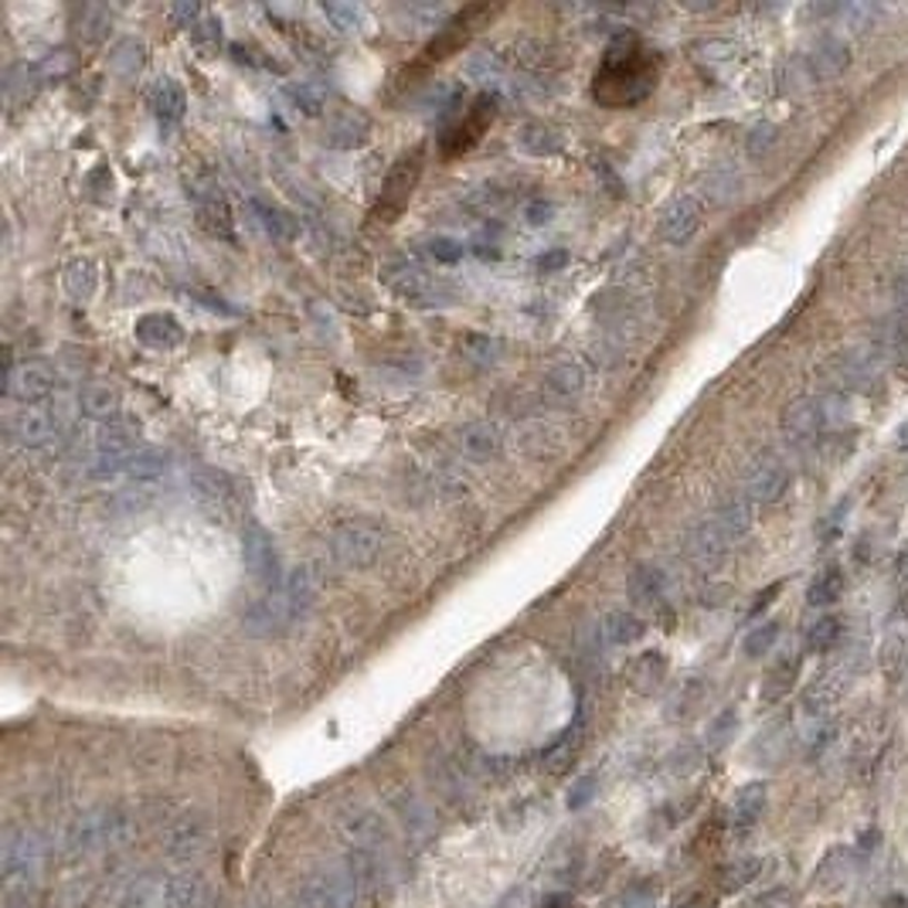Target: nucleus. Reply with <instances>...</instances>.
<instances>
[{"mask_svg": "<svg viewBox=\"0 0 908 908\" xmlns=\"http://www.w3.org/2000/svg\"><path fill=\"white\" fill-rule=\"evenodd\" d=\"M79 412L85 418H95V422H105L110 425L117 415H120V392L105 382H92L79 392Z\"/></svg>", "mask_w": 908, "mask_h": 908, "instance_id": "5701e85b", "label": "nucleus"}, {"mask_svg": "<svg viewBox=\"0 0 908 908\" xmlns=\"http://www.w3.org/2000/svg\"><path fill=\"white\" fill-rule=\"evenodd\" d=\"M776 143H779V130L773 123H759V127H753L749 140H745V150H749L753 160H763V157L773 153Z\"/></svg>", "mask_w": 908, "mask_h": 908, "instance_id": "e433bc0d", "label": "nucleus"}, {"mask_svg": "<svg viewBox=\"0 0 908 908\" xmlns=\"http://www.w3.org/2000/svg\"><path fill=\"white\" fill-rule=\"evenodd\" d=\"M137 341L150 351H174L184 344V327L174 313H143L133 327Z\"/></svg>", "mask_w": 908, "mask_h": 908, "instance_id": "a211bd4d", "label": "nucleus"}, {"mask_svg": "<svg viewBox=\"0 0 908 908\" xmlns=\"http://www.w3.org/2000/svg\"><path fill=\"white\" fill-rule=\"evenodd\" d=\"M702 222H705V208L694 194H680L674 198L664 215H660V239L667 245H687L694 235L702 232Z\"/></svg>", "mask_w": 908, "mask_h": 908, "instance_id": "ddd939ff", "label": "nucleus"}, {"mask_svg": "<svg viewBox=\"0 0 908 908\" xmlns=\"http://www.w3.org/2000/svg\"><path fill=\"white\" fill-rule=\"evenodd\" d=\"M324 18L334 24V31L351 34V31H357V28H361L364 11H361L357 4H324Z\"/></svg>", "mask_w": 908, "mask_h": 908, "instance_id": "f704fd0d", "label": "nucleus"}, {"mask_svg": "<svg viewBox=\"0 0 908 908\" xmlns=\"http://www.w3.org/2000/svg\"><path fill=\"white\" fill-rule=\"evenodd\" d=\"M95 286H99V265L89 255L72 259L69 270H65V290H69V296L79 300V303H85V300H92Z\"/></svg>", "mask_w": 908, "mask_h": 908, "instance_id": "cd10ccee", "label": "nucleus"}, {"mask_svg": "<svg viewBox=\"0 0 908 908\" xmlns=\"http://www.w3.org/2000/svg\"><path fill=\"white\" fill-rule=\"evenodd\" d=\"M59 433H62V415L56 408H48V405H21L8 418V436L24 450L48 446Z\"/></svg>", "mask_w": 908, "mask_h": 908, "instance_id": "9d476101", "label": "nucleus"}, {"mask_svg": "<svg viewBox=\"0 0 908 908\" xmlns=\"http://www.w3.org/2000/svg\"><path fill=\"white\" fill-rule=\"evenodd\" d=\"M708 184H712V198H718V201H728V198L738 194V181H735V178H718V174H715Z\"/></svg>", "mask_w": 908, "mask_h": 908, "instance_id": "49530a36", "label": "nucleus"}, {"mask_svg": "<svg viewBox=\"0 0 908 908\" xmlns=\"http://www.w3.org/2000/svg\"><path fill=\"white\" fill-rule=\"evenodd\" d=\"M657 82V59L636 38H616L606 48V59L596 69L593 95L606 105H629L639 102Z\"/></svg>", "mask_w": 908, "mask_h": 908, "instance_id": "f03ea898", "label": "nucleus"}, {"mask_svg": "<svg viewBox=\"0 0 908 908\" xmlns=\"http://www.w3.org/2000/svg\"><path fill=\"white\" fill-rule=\"evenodd\" d=\"M585 382H589V375H585L578 361H558L545 371L542 389L548 392L552 402H572L585 392Z\"/></svg>", "mask_w": 908, "mask_h": 908, "instance_id": "aec40b11", "label": "nucleus"}, {"mask_svg": "<svg viewBox=\"0 0 908 908\" xmlns=\"http://www.w3.org/2000/svg\"><path fill=\"white\" fill-rule=\"evenodd\" d=\"M568 259L572 255L565 249H552V252L538 255V262H534V265H538L542 273H558V270H565V265H568Z\"/></svg>", "mask_w": 908, "mask_h": 908, "instance_id": "a18cd8bd", "label": "nucleus"}, {"mask_svg": "<svg viewBox=\"0 0 908 908\" xmlns=\"http://www.w3.org/2000/svg\"><path fill=\"white\" fill-rule=\"evenodd\" d=\"M367 140H371V120H367V113L351 110V105L334 110L324 123V143L334 150H357Z\"/></svg>", "mask_w": 908, "mask_h": 908, "instance_id": "f3484780", "label": "nucleus"}, {"mask_svg": "<svg viewBox=\"0 0 908 908\" xmlns=\"http://www.w3.org/2000/svg\"><path fill=\"white\" fill-rule=\"evenodd\" d=\"M517 147L531 157H555L562 150V133L548 123H524L517 130Z\"/></svg>", "mask_w": 908, "mask_h": 908, "instance_id": "bb28decb", "label": "nucleus"}, {"mask_svg": "<svg viewBox=\"0 0 908 908\" xmlns=\"http://www.w3.org/2000/svg\"><path fill=\"white\" fill-rule=\"evenodd\" d=\"M847 511H850V501H837L830 511H827V517L820 521V527H817V538H820V545H834L840 534H844V517H847Z\"/></svg>", "mask_w": 908, "mask_h": 908, "instance_id": "c9c22d12", "label": "nucleus"}, {"mask_svg": "<svg viewBox=\"0 0 908 908\" xmlns=\"http://www.w3.org/2000/svg\"><path fill=\"white\" fill-rule=\"evenodd\" d=\"M188 194H191V201H194V208H198L201 225H204L211 235H219V239H225V242H239L229 198H225V191H222L219 174L211 171L208 164H194V168L188 171Z\"/></svg>", "mask_w": 908, "mask_h": 908, "instance_id": "39448f33", "label": "nucleus"}, {"mask_svg": "<svg viewBox=\"0 0 908 908\" xmlns=\"http://www.w3.org/2000/svg\"><path fill=\"white\" fill-rule=\"evenodd\" d=\"M331 558L344 568H367L375 565L389 548V527L375 517H347L331 527L327 534Z\"/></svg>", "mask_w": 908, "mask_h": 908, "instance_id": "7ed1b4c3", "label": "nucleus"}, {"mask_svg": "<svg viewBox=\"0 0 908 908\" xmlns=\"http://www.w3.org/2000/svg\"><path fill=\"white\" fill-rule=\"evenodd\" d=\"M735 542H738L735 534L715 514H708L698 527L687 534V555L698 565H718L732 552Z\"/></svg>", "mask_w": 908, "mask_h": 908, "instance_id": "4468645a", "label": "nucleus"}, {"mask_svg": "<svg viewBox=\"0 0 908 908\" xmlns=\"http://www.w3.org/2000/svg\"><path fill=\"white\" fill-rule=\"evenodd\" d=\"M644 629H647L644 619H639L636 613H629V609H609L603 616V633H606L609 644H616V647L633 644V639L644 636Z\"/></svg>", "mask_w": 908, "mask_h": 908, "instance_id": "c85d7f7f", "label": "nucleus"}, {"mask_svg": "<svg viewBox=\"0 0 908 908\" xmlns=\"http://www.w3.org/2000/svg\"><path fill=\"white\" fill-rule=\"evenodd\" d=\"M194 38H198L201 44L219 48V41H222V21H219V18H211V14H204L201 24L194 28Z\"/></svg>", "mask_w": 908, "mask_h": 908, "instance_id": "37998d69", "label": "nucleus"}, {"mask_svg": "<svg viewBox=\"0 0 908 908\" xmlns=\"http://www.w3.org/2000/svg\"><path fill=\"white\" fill-rule=\"evenodd\" d=\"M905 657H908V609L891 619L885 636V664L891 667L895 660H905Z\"/></svg>", "mask_w": 908, "mask_h": 908, "instance_id": "473e14b6", "label": "nucleus"}, {"mask_svg": "<svg viewBox=\"0 0 908 908\" xmlns=\"http://www.w3.org/2000/svg\"><path fill=\"white\" fill-rule=\"evenodd\" d=\"M837 14H840L854 31H865V28L878 18V8H871V4H850V8H837Z\"/></svg>", "mask_w": 908, "mask_h": 908, "instance_id": "a19ab883", "label": "nucleus"}, {"mask_svg": "<svg viewBox=\"0 0 908 908\" xmlns=\"http://www.w3.org/2000/svg\"><path fill=\"white\" fill-rule=\"evenodd\" d=\"M847 398L840 395H804V398H793L786 408H783V418H779V430L786 436L789 446H799V450H807L814 446L817 440H824V433L830 430V425H837L840 415V405Z\"/></svg>", "mask_w": 908, "mask_h": 908, "instance_id": "20e7f679", "label": "nucleus"}, {"mask_svg": "<svg viewBox=\"0 0 908 908\" xmlns=\"http://www.w3.org/2000/svg\"><path fill=\"white\" fill-rule=\"evenodd\" d=\"M286 99L296 113L303 117H320L327 105V89L320 82H300V85H286Z\"/></svg>", "mask_w": 908, "mask_h": 908, "instance_id": "2f4dec72", "label": "nucleus"}, {"mask_svg": "<svg viewBox=\"0 0 908 908\" xmlns=\"http://www.w3.org/2000/svg\"><path fill=\"white\" fill-rule=\"evenodd\" d=\"M789 491V466L776 453H759L745 470V497L753 504H776Z\"/></svg>", "mask_w": 908, "mask_h": 908, "instance_id": "9b49d317", "label": "nucleus"}, {"mask_svg": "<svg viewBox=\"0 0 908 908\" xmlns=\"http://www.w3.org/2000/svg\"><path fill=\"white\" fill-rule=\"evenodd\" d=\"M881 361L868 351H840L824 364V379L830 395L850 398V395H871L881 375Z\"/></svg>", "mask_w": 908, "mask_h": 908, "instance_id": "423d86ee", "label": "nucleus"}, {"mask_svg": "<svg viewBox=\"0 0 908 908\" xmlns=\"http://www.w3.org/2000/svg\"><path fill=\"white\" fill-rule=\"evenodd\" d=\"M898 582H901V599H908V548L898 555Z\"/></svg>", "mask_w": 908, "mask_h": 908, "instance_id": "09e8293b", "label": "nucleus"}, {"mask_svg": "<svg viewBox=\"0 0 908 908\" xmlns=\"http://www.w3.org/2000/svg\"><path fill=\"white\" fill-rule=\"evenodd\" d=\"M837 639H840V619H837V616H820V619L807 629V647H810L814 654L834 650Z\"/></svg>", "mask_w": 908, "mask_h": 908, "instance_id": "72a5a7b5", "label": "nucleus"}, {"mask_svg": "<svg viewBox=\"0 0 908 908\" xmlns=\"http://www.w3.org/2000/svg\"><path fill=\"white\" fill-rule=\"evenodd\" d=\"M891 300H895V313L908 320V270H898L891 276Z\"/></svg>", "mask_w": 908, "mask_h": 908, "instance_id": "79ce46f5", "label": "nucleus"}, {"mask_svg": "<svg viewBox=\"0 0 908 908\" xmlns=\"http://www.w3.org/2000/svg\"><path fill=\"white\" fill-rule=\"evenodd\" d=\"M504 351H507V344L501 337H491V334H466L460 341V354L466 361H473V364H484V367L497 364L504 357Z\"/></svg>", "mask_w": 908, "mask_h": 908, "instance_id": "7c9ffc66", "label": "nucleus"}, {"mask_svg": "<svg viewBox=\"0 0 908 908\" xmlns=\"http://www.w3.org/2000/svg\"><path fill=\"white\" fill-rule=\"evenodd\" d=\"M776 636H779V623H776V619H769V623L756 626L749 636H745V654H749V657H763V654H769V647L776 644Z\"/></svg>", "mask_w": 908, "mask_h": 908, "instance_id": "4c0bfd02", "label": "nucleus"}, {"mask_svg": "<svg viewBox=\"0 0 908 908\" xmlns=\"http://www.w3.org/2000/svg\"><path fill=\"white\" fill-rule=\"evenodd\" d=\"M629 596L639 606H667V575L654 565H636L629 575Z\"/></svg>", "mask_w": 908, "mask_h": 908, "instance_id": "4be33fe9", "label": "nucleus"}, {"mask_svg": "<svg viewBox=\"0 0 908 908\" xmlns=\"http://www.w3.org/2000/svg\"><path fill=\"white\" fill-rule=\"evenodd\" d=\"M521 215L527 219V225H548L558 215V204L552 198H531Z\"/></svg>", "mask_w": 908, "mask_h": 908, "instance_id": "ea45409f", "label": "nucleus"}, {"mask_svg": "<svg viewBox=\"0 0 908 908\" xmlns=\"http://www.w3.org/2000/svg\"><path fill=\"white\" fill-rule=\"evenodd\" d=\"M422 160H425V150L415 147L412 153H405L392 168V174H389V181L382 188V201L375 208L379 222H395L402 215V208L408 204V198H412V191H415V184L422 178Z\"/></svg>", "mask_w": 908, "mask_h": 908, "instance_id": "1a4fd4ad", "label": "nucleus"}, {"mask_svg": "<svg viewBox=\"0 0 908 908\" xmlns=\"http://www.w3.org/2000/svg\"><path fill=\"white\" fill-rule=\"evenodd\" d=\"M494 120V99L491 95H480L470 110H466V117L456 123V127H450L446 133H443V153L446 157H456V153H463V150H470L476 140H480V133L487 130V123Z\"/></svg>", "mask_w": 908, "mask_h": 908, "instance_id": "2eb2a0df", "label": "nucleus"}, {"mask_svg": "<svg viewBox=\"0 0 908 908\" xmlns=\"http://www.w3.org/2000/svg\"><path fill=\"white\" fill-rule=\"evenodd\" d=\"M779 593H783V582H773V585H769V589H766V593H759V603L753 606V613H759V609H766V606H769V603H773V599H776Z\"/></svg>", "mask_w": 908, "mask_h": 908, "instance_id": "de8ad7c7", "label": "nucleus"}, {"mask_svg": "<svg viewBox=\"0 0 908 908\" xmlns=\"http://www.w3.org/2000/svg\"><path fill=\"white\" fill-rule=\"evenodd\" d=\"M456 450L473 460V463H487L501 453L504 446V436L497 430V422H487V418H473V422H463L456 430Z\"/></svg>", "mask_w": 908, "mask_h": 908, "instance_id": "dca6fc26", "label": "nucleus"}, {"mask_svg": "<svg viewBox=\"0 0 908 908\" xmlns=\"http://www.w3.org/2000/svg\"><path fill=\"white\" fill-rule=\"evenodd\" d=\"M389 286L412 306H446L456 296L446 280H436L433 273H425L422 265H408V262L392 265Z\"/></svg>", "mask_w": 908, "mask_h": 908, "instance_id": "0eeeda50", "label": "nucleus"}, {"mask_svg": "<svg viewBox=\"0 0 908 908\" xmlns=\"http://www.w3.org/2000/svg\"><path fill=\"white\" fill-rule=\"evenodd\" d=\"M898 446L908 450V425H901V433H898Z\"/></svg>", "mask_w": 908, "mask_h": 908, "instance_id": "8fccbe9b", "label": "nucleus"}, {"mask_svg": "<svg viewBox=\"0 0 908 908\" xmlns=\"http://www.w3.org/2000/svg\"><path fill=\"white\" fill-rule=\"evenodd\" d=\"M425 252H430L436 262H443V265H456L463 255H466V245L463 242H456V239H446V235H436L430 245H425Z\"/></svg>", "mask_w": 908, "mask_h": 908, "instance_id": "58836bf2", "label": "nucleus"}, {"mask_svg": "<svg viewBox=\"0 0 908 908\" xmlns=\"http://www.w3.org/2000/svg\"><path fill=\"white\" fill-rule=\"evenodd\" d=\"M242 562L249 568V575L262 585H276L283 582V565H280V552H276V538L262 524L249 521L242 527Z\"/></svg>", "mask_w": 908, "mask_h": 908, "instance_id": "6e6552de", "label": "nucleus"}, {"mask_svg": "<svg viewBox=\"0 0 908 908\" xmlns=\"http://www.w3.org/2000/svg\"><path fill=\"white\" fill-rule=\"evenodd\" d=\"M150 110H153V117L164 123V127H174V123L184 120L188 95H184V89L174 79H157L153 89H150Z\"/></svg>", "mask_w": 908, "mask_h": 908, "instance_id": "412c9836", "label": "nucleus"}, {"mask_svg": "<svg viewBox=\"0 0 908 908\" xmlns=\"http://www.w3.org/2000/svg\"><path fill=\"white\" fill-rule=\"evenodd\" d=\"M181 28H198L201 24V18H204V11L198 8V4H174L171 11H168Z\"/></svg>", "mask_w": 908, "mask_h": 908, "instance_id": "c03bdc74", "label": "nucleus"}, {"mask_svg": "<svg viewBox=\"0 0 908 908\" xmlns=\"http://www.w3.org/2000/svg\"><path fill=\"white\" fill-rule=\"evenodd\" d=\"M171 470V456L164 450H153V446H140L130 460H127V470L123 476L133 480V484H153Z\"/></svg>", "mask_w": 908, "mask_h": 908, "instance_id": "393cba45", "label": "nucleus"}, {"mask_svg": "<svg viewBox=\"0 0 908 908\" xmlns=\"http://www.w3.org/2000/svg\"><path fill=\"white\" fill-rule=\"evenodd\" d=\"M840 596H844V572H840V565L820 568L810 578V585H807V603L814 609H830V606L840 603Z\"/></svg>", "mask_w": 908, "mask_h": 908, "instance_id": "a878e982", "label": "nucleus"}, {"mask_svg": "<svg viewBox=\"0 0 908 908\" xmlns=\"http://www.w3.org/2000/svg\"><path fill=\"white\" fill-rule=\"evenodd\" d=\"M56 385H59V375L48 361H24L8 375L4 392L18 405H44L51 392H56Z\"/></svg>", "mask_w": 908, "mask_h": 908, "instance_id": "f8f14e48", "label": "nucleus"}, {"mask_svg": "<svg viewBox=\"0 0 908 908\" xmlns=\"http://www.w3.org/2000/svg\"><path fill=\"white\" fill-rule=\"evenodd\" d=\"M249 208H252L255 222L265 229V235H273L276 242H293V239H296V232H300V229H296V219L290 215V211H283L280 204L262 201V198H252Z\"/></svg>", "mask_w": 908, "mask_h": 908, "instance_id": "b1692460", "label": "nucleus"}, {"mask_svg": "<svg viewBox=\"0 0 908 908\" xmlns=\"http://www.w3.org/2000/svg\"><path fill=\"white\" fill-rule=\"evenodd\" d=\"M143 62H147V48L137 38H123V41H117L110 48V69L120 79H137L140 69H143Z\"/></svg>", "mask_w": 908, "mask_h": 908, "instance_id": "c756f323", "label": "nucleus"}, {"mask_svg": "<svg viewBox=\"0 0 908 908\" xmlns=\"http://www.w3.org/2000/svg\"><path fill=\"white\" fill-rule=\"evenodd\" d=\"M807 65L814 72V79L820 82H834L850 69V44L837 34H824L807 56Z\"/></svg>", "mask_w": 908, "mask_h": 908, "instance_id": "6ab92c4d", "label": "nucleus"}, {"mask_svg": "<svg viewBox=\"0 0 908 908\" xmlns=\"http://www.w3.org/2000/svg\"><path fill=\"white\" fill-rule=\"evenodd\" d=\"M320 589H324V575L316 572V565H300V568L286 572L276 589H270L262 599H255L249 606L245 629L252 636L286 633L293 623H300L316 606Z\"/></svg>", "mask_w": 908, "mask_h": 908, "instance_id": "f257e3e1", "label": "nucleus"}]
</instances>
